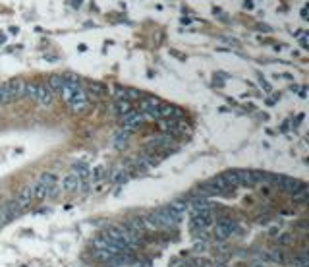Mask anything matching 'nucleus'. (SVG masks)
<instances>
[{
	"mask_svg": "<svg viewBox=\"0 0 309 267\" xmlns=\"http://www.w3.org/2000/svg\"><path fill=\"white\" fill-rule=\"evenodd\" d=\"M174 267H193L191 263H178V265H174Z\"/></svg>",
	"mask_w": 309,
	"mask_h": 267,
	"instance_id": "412c9836",
	"label": "nucleus"
},
{
	"mask_svg": "<svg viewBox=\"0 0 309 267\" xmlns=\"http://www.w3.org/2000/svg\"><path fill=\"white\" fill-rule=\"evenodd\" d=\"M31 188H33L35 200H53L60 194V184L56 180V174H53V172L41 174Z\"/></svg>",
	"mask_w": 309,
	"mask_h": 267,
	"instance_id": "f03ea898",
	"label": "nucleus"
},
{
	"mask_svg": "<svg viewBox=\"0 0 309 267\" xmlns=\"http://www.w3.org/2000/svg\"><path fill=\"white\" fill-rule=\"evenodd\" d=\"M296 263H298L299 267H307V256H299V257H296Z\"/></svg>",
	"mask_w": 309,
	"mask_h": 267,
	"instance_id": "6ab92c4d",
	"label": "nucleus"
},
{
	"mask_svg": "<svg viewBox=\"0 0 309 267\" xmlns=\"http://www.w3.org/2000/svg\"><path fill=\"white\" fill-rule=\"evenodd\" d=\"M172 211L176 213V215H180V217H184L186 215V211H188V201H172L170 205H168Z\"/></svg>",
	"mask_w": 309,
	"mask_h": 267,
	"instance_id": "2eb2a0df",
	"label": "nucleus"
},
{
	"mask_svg": "<svg viewBox=\"0 0 309 267\" xmlns=\"http://www.w3.org/2000/svg\"><path fill=\"white\" fill-rule=\"evenodd\" d=\"M132 103H130V99H116V112L120 114V116H124V114H128V112H132Z\"/></svg>",
	"mask_w": 309,
	"mask_h": 267,
	"instance_id": "4468645a",
	"label": "nucleus"
},
{
	"mask_svg": "<svg viewBox=\"0 0 309 267\" xmlns=\"http://www.w3.org/2000/svg\"><path fill=\"white\" fill-rule=\"evenodd\" d=\"M292 200H294V201H305V200H307V186L303 184L301 188L296 190V192L292 194Z\"/></svg>",
	"mask_w": 309,
	"mask_h": 267,
	"instance_id": "dca6fc26",
	"label": "nucleus"
},
{
	"mask_svg": "<svg viewBox=\"0 0 309 267\" xmlns=\"http://www.w3.org/2000/svg\"><path fill=\"white\" fill-rule=\"evenodd\" d=\"M163 130L168 136L176 138V136H184L188 132V124L184 122L182 118H166V120H163Z\"/></svg>",
	"mask_w": 309,
	"mask_h": 267,
	"instance_id": "39448f33",
	"label": "nucleus"
},
{
	"mask_svg": "<svg viewBox=\"0 0 309 267\" xmlns=\"http://www.w3.org/2000/svg\"><path fill=\"white\" fill-rule=\"evenodd\" d=\"M236 231H238V225H236V221H230V219H222V221L215 225V236L219 240L230 238L232 234H236Z\"/></svg>",
	"mask_w": 309,
	"mask_h": 267,
	"instance_id": "423d86ee",
	"label": "nucleus"
},
{
	"mask_svg": "<svg viewBox=\"0 0 309 267\" xmlns=\"http://www.w3.org/2000/svg\"><path fill=\"white\" fill-rule=\"evenodd\" d=\"M55 101V91L48 87L46 81H37V93H35V103L41 107H50Z\"/></svg>",
	"mask_w": 309,
	"mask_h": 267,
	"instance_id": "20e7f679",
	"label": "nucleus"
},
{
	"mask_svg": "<svg viewBox=\"0 0 309 267\" xmlns=\"http://www.w3.org/2000/svg\"><path fill=\"white\" fill-rule=\"evenodd\" d=\"M145 120V114L139 111H132L128 112V114H124L122 116V124H124V130H128V132H133V130H137Z\"/></svg>",
	"mask_w": 309,
	"mask_h": 267,
	"instance_id": "0eeeda50",
	"label": "nucleus"
},
{
	"mask_svg": "<svg viewBox=\"0 0 309 267\" xmlns=\"http://www.w3.org/2000/svg\"><path fill=\"white\" fill-rule=\"evenodd\" d=\"M251 267H265V265H261V263H255V265H251Z\"/></svg>",
	"mask_w": 309,
	"mask_h": 267,
	"instance_id": "4be33fe9",
	"label": "nucleus"
},
{
	"mask_svg": "<svg viewBox=\"0 0 309 267\" xmlns=\"http://www.w3.org/2000/svg\"><path fill=\"white\" fill-rule=\"evenodd\" d=\"M83 184H85V182L77 176L76 172H70V174H66V176L62 178L60 190H64V192H76V190H79Z\"/></svg>",
	"mask_w": 309,
	"mask_h": 267,
	"instance_id": "9d476101",
	"label": "nucleus"
},
{
	"mask_svg": "<svg viewBox=\"0 0 309 267\" xmlns=\"http://www.w3.org/2000/svg\"><path fill=\"white\" fill-rule=\"evenodd\" d=\"M263 174L265 172H259V170H238V180H240V186H255V184H261L263 182Z\"/></svg>",
	"mask_w": 309,
	"mask_h": 267,
	"instance_id": "6e6552de",
	"label": "nucleus"
},
{
	"mask_svg": "<svg viewBox=\"0 0 309 267\" xmlns=\"http://www.w3.org/2000/svg\"><path fill=\"white\" fill-rule=\"evenodd\" d=\"M224 178V182H226V186L228 188H236V186H240V180H238V170H228V172H224L222 174Z\"/></svg>",
	"mask_w": 309,
	"mask_h": 267,
	"instance_id": "ddd939ff",
	"label": "nucleus"
},
{
	"mask_svg": "<svg viewBox=\"0 0 309 267\" xmlns=\"http://www.w3.org/2000/svg\"><path fill=\"white\" fill-rule=\"evenodd\" d=\"M182 223V217L176 215L168 205L166 207H159L153 213H149L145 217V225L147 229H170V227H176Z\"/></svg>",
	"mask_w": 309,
	"mask_h": 267,
	"instance_id": "f257e3e1",
	"label": "nucleus"
},
{
	"mask_svg": "<svg viewBox=\"0 0 309 267\" xmlns=\"http://www.w3.org/2000/svg\"><path fill=\"white\" fill-rule=\"evenodd\" d=\"M8 89H10V95L14 101L18 99H23V95H25V81L23 79H12L6 83Z\"/></svg>",
	"mask_w": 309,
	"mask_h": 267,
	"instance_id": "9b49d317",
	"label": "nucleus"
},
{
	"mask_svg": "<svg viewBox=\"0 0 309 267\" xmlns=\"http://www.w3.org/2000/svg\"><path fill=\"white\" fill-rule=\"evenodd\" d=\"M8 223V217H6V213H4V209L0 207V227H4Z\"/></svg>",
	"mask_w": 309,
	"mask_h": 267,
	"instance_id": "aec40b11",
	"label": "nucleus"
},
{
	"mask_svg": "<svg viewBox=\"0 0 309 267\" xmlns=\"http://www.w3.org/2000/svg\"><path fill=\"white\" fill-rule=\"evenodd\" d=\"M273 184H276V186L282 190V192H288V194H294L296 190L303 186V182H301V180H298V178L278 176V174H275V182H273Z\"/></svg>",
	"mask_w": 309,
	"mask_h": 267,
	"instance_id": "1a4fd4ad",
	"label": "nucleus"
},
{
	"mask_svg": "<svg viewBox=\"0 0 309 267\" xmlns=\"http://www.w3.org/2000/svg\"><path fill=\"white\" fill-rule=\"evenodd\" d=\"M128 138H130V132H128V130H126L124 134H120V136L116 138V147H122V145H126V140H128Z\"/></svg>",
	"mask_w": 309,
	"mask_h": 267,
	"instance_id": "a211bd4d",
	"label": "nucleus"
},
{
	"mask_svg": "<svg viewBox=\"0 0 309 267\" xmlns=\"http://www.w3.org/2000/svg\"><path fill=\"white\" fill-rule=\"evenodd\" d=\"M66 101L70 103V107L77 112V111H83V109L87 107L89 95H87V91L81 87V83H76V85L72 87V93H70V97H68Z\"/></svg>",
	"mask_w": 309,
	"mask_h": 267,
	"instance_id": "7ed1b4c3",
	"label": "nucleus"
},
{
	"mask_svg": "<svg viewBox=\"0 0 309 267\" xmlns=\"http://www.w3.org/2000/svg\"><path fill=\"white\" fill-rule=\"evenodd\" d=\"M211 267H224V265H222V263H219V265H211Z\"/></svg>",
	"mask_w": 309,
	"mask_h": 267,
	"instance_id": "5701e85b",
	"label": "nucleus"
},
{
	"mask_svg": "<svg viewBox=\"0 0 309 267\" xmlns=\"http://www.w3.org/2000/svg\"><path fill=\"white\" fill-rule=\"evenodd\" d=\"M102 176H105V167H97L95 170H91V178L93 180H100Z\"/></svg>",
	"mask_w": 309,
	"mask_h": 267,
	"instance_id": "f3484780",
	"label": "nucleus"
},
{
	"mask_svg": "<svg viewBox=\"0 0 309 267\" xmlns=\"http://www.w3.org/2000/svg\"><path fill=\"white\" fill-rule=\"evenodd\" d=\"M64 81H66V78H62V76H50V78L46 79L48 87L53 89L55 93H60V91H62V87H64Z\"/></svg>",
	"mask_w": 309,
	"mask_h": 267,
	"instance_id": "f8f14e48",
	"label": "nucleus"
}]
</instances>
